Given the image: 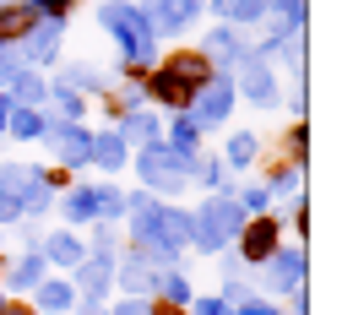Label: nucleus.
Masks as SVG:
<instances>
[{"label": "nucleus", "instance_id": "nucleus-1", "mask_svg": "<svg viewBox=\"0 0 353 315\" xmlns=\"http://www.w3.org/2000/svg\"><path fill=\"white\" fill-rule=\"evenodd\" d=\"M272 245H277V223H250L245 228V256H250V261H261V256H272Z\"/></svg>", "mask_w": 353, "mask_h": 315}, {"label": "nucleus", "instance_id": "nucleus-2", "mask_svg": "<svg viewBox=\"0 0 353 315\" xmlns=\"http://www.w3.org/2000/svg\"><path fill=\"white\" fill-rule=\"evenodd\" d=\"M190 82H179L174 71H158V77H152V98H163V103H190Z\"/></svg>", "mask_w": 353, "mask_h": 315}, {"label": "nucleus", "instance_id": "nucleus-3", "mask_svg": "<svg viewBox=\"0 0 353 315\" xmlns=\"http://www.w3.org/2000/svg\"><path fill=\"white\" fill-rule=\"evenodd\" d=\"M22 33H33V11L28 6H6L0 11V39H22Z\"/></svg>", "mask_w": 353, "mask_h": 315}, {"label": "nucleus", "instance_id": "nucleus-4", "mask_svg": "<svg viewBox=\"0 0 353 315\" xmlns=\"http://www.w3.org/2000/svg\"><path fill=\"white\" fill-rule=\"evenodd\" d=\"M169 71H174L179 82H190V88H196V82H207V60H201L196 49H185V54H174V65H169Z\"/></svg>", "mask_w": 353, "mask_h": 315}, {"label": "nucleus", "instance_id": "nucleus-5", "mask_svg": "<svg viewBox=\"0 0 353 315\" xmlns=\"http://www.w3.org/2000/svg\"><path fill=\"white\" fill-rule=\"evenodd\" d=\"M39 6H44V11H65L71 0H39Z\"/></svg>", "mask_w": 353, "mask_h": 315}, {"label": "nucleus", "instance_id": "nucleus-6", "mask_svg": "<svg viewBox=\"0 0 353 315\" xmlns=\"http://www.w3.org/2000/svg\"><path fill=\"white\" fill-rule=\"evenodd\" d=\"M0 315H28V310H22V305H6V310H0Z\"/></svg>", "mask_w": 353, "mask_h": 315}, {"label": "nucleus", "instance_id": "nucleus-7", "mask_svg": "<svg viewBox=\"0 0 353 315\" xmlns=\"http://www.w3.org/2000/svg\"><path fill=\"white\" fill-rule=\"evenodd\" d=\"M158 315H179V310H174V305H158Z\"/></svg>", "mask_w": 353, "mask_h": 315}]
</instances>
